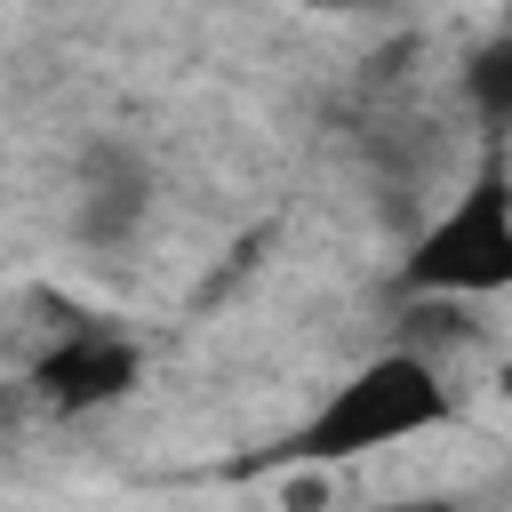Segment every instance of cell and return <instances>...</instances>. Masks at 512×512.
<instances>
[{
    "mask_svg": "<svg viewBox=\"0 0 512 512\" xmlns=\"http://www.w3.org/2000/svg\"><path fill=\"white\" fill-rule=\"evenodd\" d=\"M456 424V392L440 376L432 352L416 344H384L376 360H360L280 448H264L256 464H352V456H376V448H400V440H424Z\"/></svg>",
    "mask_w": 512,
    "mask_h": 512,
    "instance_id": "6da1fadb",
    "label": "cell"
},
{
    "mask_svg": "<svg viewBox=\"0 0 512 512\" xmlns=\"http://www.w3.org/2000/svg\"><path fill=\"white\" fill-rule=\"evenodd\" d=\"M512 288V144L488 136L480 168L408 232V256L392 272V296H504Z\"/></svg>",
    "mask_w": 512,
    "mask_h": 512,
    "instance_id": "7a4b0ae2",
    "label": "cell"
},
{
    "mask_svg": "<svg viewBox=\"0 0 512 512\" xmlns=\"http://www.w3.org/2000/svg\"><path fill=\"white\" fill-rule=\"evenodd\" d=\"M136 384H144V344H136L128 328H112V320H88V312H64V328H56V336L32 352V368H24L32 408H40V416H64V424L120 408Z\"/></svg>",
    "mask_w": 512,
    "mask_h": 512,
    "instance_id": "3957f363",
    "label": "cell"
},
{
    "mask_svg": "<svg viewBox=\"0 0 512 512\" xmlns=\"http://www.w3.org/2000/svg\"><path fill=\"white\" fill-rule=\"evenodd\" d=\"M152 216V168L128 144H88L80 192H72V240L88 248H128Z\"/></svg>",
    "mask_w": 512,
    "mask_h": 512,
    "instance_id": "277c9868",
    "label": "cell"
},
{
    "mask_svg": "<svg viewBox=\"0 0 512 512\" xmlns=\"http://www.w3.org/2000/svg\"><path fill=\"white\" fill-rule=\"evenodd\" d=\"M456 88H464V112H472V120H480L496 144H512V24L464 48Z\"/></svg>",
    "mask_w": 512,
    "mask_h": 512,
    "instance_id": "5b68a950",
    "label": "cell"
},
{
    "mask_svg": "<svg viewBox=\"0 0 512 512\" xmlns=\"http://www.w3.org/2000/svg\"><path fill=\"white\" fill-rule=\"evenodd\" d=\"M296 8H320V16H352V8H376V0H296Z\"/></svg>",
    "mask_w": 512,
    "mask_h": 512,
    "instance_id": "8992f818",
    "label": "cell"
},
{
    "mask_svg": "<svg viewBox=\"0 0 512 512\" xmlns=\"http://www.w3.org/2000/svg\"><path fill=\"white\" fill-rule=\"evenodd\" d=\"M496 392H504V400H512V360H504V368H496Z\"/></svg>",
    "mask_w": 512,
    "mask_h": 512,
    "instance_id": "52a82bcc",
    "label": "cell"
},
{
    "mask_svg": "<svg viewBox=\"0 0 512 512\" xmlns=\"http://www.w3.org/2000/svg\"><path fill=\"white\" fill-rule=\"evenodd\" d=\"M504 24H512V0H504Z\"/></svg>",
    "mask_w": 512,
    "mask_h": 512,
    "instance_id": "ba28073f",
    "label": "cell"
}]
</instances>
